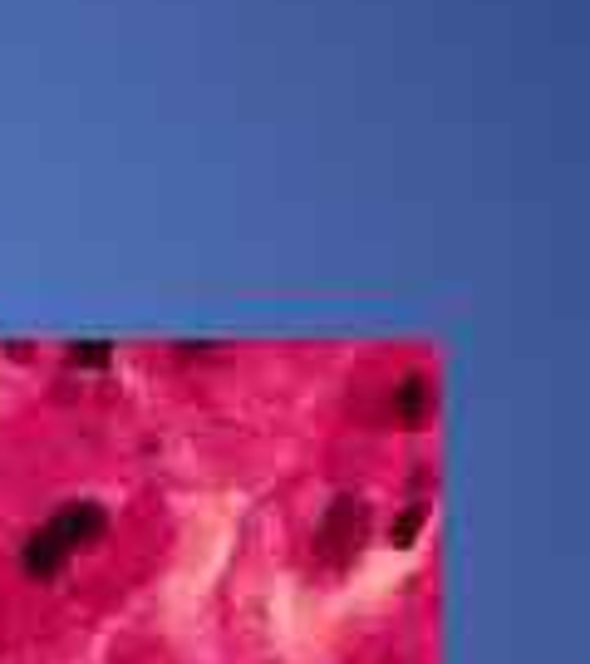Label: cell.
Here are the masks:
<instances>
[{"label":"cell","mask_w":590,"mask_h":664,"mask_svg":"<svg viewBox=\"0 0 590 664\" xmlns=\"http://www.w3.org/2000/svg\"><path fill=\"white\" fill-rule=\"evenodd\" d=\"M359 537H364V502L354 497H340L325 517H320V532H315V556L325 566H345L354 551H359Z\"/></svg>","instance_id":"obj_1"},{"label":"cell","mask_w":590,"mask_h":664,"mask_svg":"<svg viewBox=\"0 0 590 664\" xmlns=\"http://www.w3.org/2000/svg\"><path fill=\"white\" fill-rule=\"evenodd\" d=\"M104 527H109V517H104V507L99 502H64L55 512V522H50V532H55L59 542L69 546H89L104 537Z\"/></svg>","instance_id":"obj_2"},{"label":"cell","mask_w":590,"mask_h":664,"mask_svg":"<svg viewBox=\"0 0 590 664\" xmlns=\"http://www.w3.org/2000/svg\"><path fill=\"white\" fill-rule=\"evenodd\" d=\"M64 561H69V546L50 532V522H45L40 532H30L25 546H20V566H25V576H35V581L59 576V566H64Z\"/></svg>","instance_id":"obj_3"},{"label":"cell","mask_w":590,"mask_h":664,"mask_svg":"<svg viewBox=\"0 0 590 664\" xmlns=\"http://www.w3.org/2000/svg\"><path fill=\"white\" fill-rule=\"evenodd\" d=\"M428 404H433V394H428V384H423V379H404V384L394 389V414H399L404 423H418Z\"/></svg>","instance_id":"obj_4"},{"label":"cell","mask_w":590,"mask_h":664,"mask_svg":"<svg viewBox=\"0 0 590 664\" xmlns=\"http://www.w3.org/2000/svg\"><path fill=\"white\" fill-rule=\"evenodd\" d=\"M74 364H109V345H104V340H84V345H74Z\"/></svg>","instance_id":"obj_5"},{"label":"cell","mask_w":590,"mask_h":664,"mask_svg":"<svg viewBox=\"0 0 590 664\" xmlns=\"http://www.w3.org/2000/svg\"><path fill=\"white\" fill-rule=\"evenodd\" d=\"M413 532H418V512H409V517H404V522H399V527H394V542L404 546L413 537Z\"/></svg>","instance_id":"obj_6"}]
</instances>
